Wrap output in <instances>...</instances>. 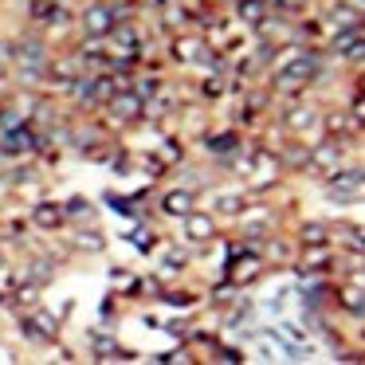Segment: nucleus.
<instances>
[{
	"mask_svg": "<svg viewBox=\"0 0 365 365\" xmlns=\"http://www.w3.org/2000/svg\"><path fill=\"white\" fill-rule=\"evenodd\" d=\"M361 228H354V224H338V228H330V244L338 240V244H346V252H361V236H357Z\"/></svg>",
	"mask_w": 365,
	"mask_h": 365,
	"instance_id": "12",
	"label": "nucleus"
},
{
	"mask_svg": "<svg viewBox=\"0 0 365 365\" xmlns=\"http://www.w3.org/2000/svg\"><path fill=\"white\" fill-rule=\"evenodd\" d=\"M361 43H365V36H361V24L357 28H346V32H338V36H330V51L338 59H346V63H361Z\"/></svg>",
	"mask_w": 365,
	"mask_h": 365,
	"instance_id": "4",
	"label": "nucleus"
},
{
	"mask_svg": "<svg viewBox=\"0 0 365 365\" xmlns=\"http://www.w3.org/2000/svg\"><path fill=\"white\" fill-rule=\"evenodd\" d=\"M192 208H197V197H192V192H185V189H165L161 192V212L165 216H177V220H181V216H189Z\"/></svg>",
	"mask_w": 365,
	"mask_h": 365,
	"instance_id": "9",
	"label": "nucleus"
},
{
	"mask_svg": "<svg viewBox=\"0 0 365 365\" xmlns=\"http://www.w3.org/2000/svg\"><path fill=\"white\" fill-rule=\"evenodd\" d=\"M32 224H36V232H63L67 228L63 205H56V200H40V205L32 208Z\"/></svg>",
	"mask_w": 365,
	"mask_h": 365,
	"instance_id": "7",
	"label": "nucleus"
},
{
	"mask_svg": "<svg viewBox=\"0 0 365 365\" xmlns=\"http://www.w3.org/2000/svg\"><path fill=\"white\" fill-rule=\"evenodd\" d=\"M12 126V122H9ZM0 150L4 153H32L36 150V130L24 126V122L16 118V126L9 130V134H0Z\"/></svg>",
	"mask_w": 365,
	"mask_h": 365,
	"instance_id": "6",
	"label": "nucleus"
},
{
	"mask_svg": "<svg viewBox=\"0 0 365 365\" xmlns=\"http://www.w3.org/2000/svg\"><path fill=\"white\" fill-rule=\"evenodd\" d=\"M185 220V236L192 240V244H208V240H216V216H205L192 208L189 216H181Z\"/></svg>",
	"mask_w": 365,
	"mask_h": 365,
	"instance_id": "8",
	"label": "nucleus"
},
{
	"mask_svg": "<svg viewBox=\"0 0 365 365\" xmlns=\"http://www.w3.org/2000/svg\"><path fill=\"white\" fill-rule=\"evenodd\" d=\"M158 161H161V165H169V161L177 165V161H181V145H177V142H161V153H158Z\"/></svg>",
	"mask_w": 365,
	"mask_h": 365,
	"instance_id": "15",
	"label": "nucleus"
},
{
	"mask_svg": "<svg viewBox=\"0 0 365 365\" xmlns=\"http://www.w3.org/2000/svg\"><path fill=\"white\" fill-rule=\"evenodd\" d=\"M130 240H134V247H142V252H150V247H153V236H150V232H134Z\"/></svg>",
	"mask_w": 365,
	"mask_h": 365,
	"instance_id": "16",
	"label": "nucleus"
},
{
	"mask_svg": "<svg viewBox=\"0 0 365 365\" xmlns=\"http://www.w3.org/2000/svg\"><path fill=\"white\" fill-rule=\"evenodd\" d=\"M114 24H118V4H110V0H91L87 9L79 12L83 36H106Z\"/></svg>",
	"mask_w": 365,
	"mask_h": 365,
	"instance_id": "3",
	"label": "nucleus"
},
{
	"mask_svg": "<svg viewBox=\"0 0 365 365\" xmlns=\"http://www.w3.org/2000/svg\"><path fill=\"white\" fill-rule=\"evenodd\" d=\"M71 244L83 247V252H103V236H95V228H91V224H83L79 232H71Z\"/></svg>",
	"mask_w": 365,
	"mask_h": 365,
	"instance_id": "13",
	"label": "nucleus"
},
{
	"mask_svg": "<svg viewBox=\"0 0 365 365\" xmlns=\"http://www.w3.org/2000/svg\"><path fill=\"white\" fill-rule=\"evenodd\" d=\"M106 122H114V126H130V122H142L145 118V103H142V95L138 91H130V87H118L110 98H106Z\"/></svg>",
	"mask_w": 365,
	"mask_h": 365,
	"instance_id": "2",
	"label": "nucleus"
},
{
	"mask_svg": "<svg viewBox=\"0 0 365 365\" xmlns=\"http://www.w3.org/2000/svg\"><path fill=\"white\" fill-rule=\"evenodd\" d=\"M357 24H361V12H357L354 4H346V0L322 12V28H326V36H338V32H346V28H357Z\"/></svg>",
	"mask_w": 365,
	"mask_h": 365,
	"instance_id": "5",
	"label": "nucleus"
},
{
	"mask_svg": "<svg viewBox=\"0 0 365 365\" xmlns=\"http://www.w3.org/2000/svg\"><path fill=\"white\" fill-rule=\"evenodd\" d=\"M310 244H330V228L326 224H302L299 228V247H310Z\"/></svg>",
	"mask_w": 365,
	"mask_h": 365,
	"instance_id": "11",
	"label": "nucleus"
},
{
	"mask_svg": "<svg viewBox=\"0 0 365 365\" xmlns=\"http://www.w3.org/2000/svg\"><path fill=\"white\" fill-rule=\"evenodd\" d=\"M283 126L291 130V134L307 138V142H318V130H322V110H318L314 103H287L283 106Z\"/></svg>",
	"mask_w": 365,
	"mask_h": 365,
	"instance_id": "1",
	"label": "nucleus"
},
{
	"mask_svg": "<svg viewBox=\"0 0 365 365\" xmlns=\"http://www.w3.org/2000/svg\"><path fill=\"white\" fill-rule=\"evenodd\" d=\"M205 145L212 153H240V134H212L205 138Z\"/></svg>",
	"mask_w": 365,
	"mask_h": 365,
	"instance_id": "14",
	"label": "nucleus"
},
{
	"mask_svg": "<svg viewBox=\"0 0 365 365\" xmlns=\"http://www.w3.org/2000/svg\"><path fill=\"white\" fill-rule=\"evenodd\" d=\"M63 220L67 224H95V205L83 200V197H71L63 205Z\"/></svg>",
	"mask_w": 365,
	"mask_h": 365,
	"instance_id": "10",
	"label": "nucleus"
}]
</instances>
